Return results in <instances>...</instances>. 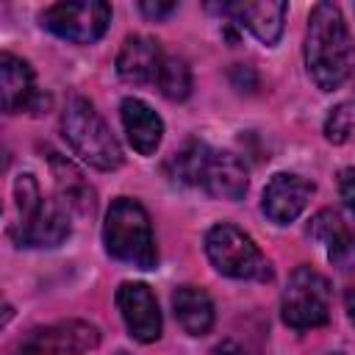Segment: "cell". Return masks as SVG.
Here are the masks:
<instances>
[{
  "mask_svg": "<svg viewBox=\"0 0 355 355\" xmlns=\"http://www.w3.org/2000/svg\"><path fill=\"white\" fill-rule=\"evenodd\" d=\"M305 64L313 83L322 92L338 89L355 67V42L349 28L333 3H316L308 19Z\"/></svg>",
  "mask_w": 355,
  "mask_h": 355,
  "instance_id": "1",
  "label": "cell"
},
{
  "mask_svg": "<svg viewBox=\"0 0 355 355\" xmlns=\"http://www.w3.org/2000/svg\"><path fill=\"white\" fill-rule=\"evenodd\" d=\"M169 172L175 180L200 186L219 200H239L247 191L244 164L233 153L211 150L202 141H186V147H180L172 155Z\"/></svg>",
  "mask_w": 355,
  "mask_h": 355,
  "instance_id": "2",
  "label": "cell"
},
{
  "mask_svg": "<svg viewBox=\"0 0 355 355\" xmlns=\"http://www.w3.org/2000/svg\"><path fill=\"white\" fill-rule=\"evenodd\" d=\"M19 219L11 227L17 247H55L69 236V216L61 200H44L33 175H19L14 183Z\"/></svg>",
  "mask_w": 355,
  "mask_h": 355,
  "instance_id": "3",
  "label": "cell"
},
{
  "mask_svg": "<svg viewBox=\"0 0 355 355\" xmlns=\"http://www.w3.org/2000/svg\"><path fill=\"white\" fill-rule=\"evenodd\" d=\"M103 241H105V250L111 258L130 263L136 269H155V263H158L150 216L130 197H119L111 202V208L105 214Z\"/></svg>",
  "mask_w": 355,
  "mask_h": 355,
  "instance_id": "4",
  "label": "cell"
},
{
  "mask_svg": "<svg viewBox=\"0 0 355 355\" xmlns=\"http://www.w3.org/2000/svg\"><path fill=\"white\" fill-rule=\"evenodd\" d=\"M61 130L75 155L86 161L94 169H116L122 164V147L105 119L97 114V108L86 97H72L61 116Z\"/></svg>",
  "mask_w": 355,
  "mask_h": 355,
  "instance_id": "5",
  "label": "cell"
},
{
  "mask_svg": "<svg viewBox=\"0 0 355 355\" xmlns=\"http://www.w3.org/2000/svg\"><path fill=\"white\" fill-rule=\"evenodd\" d=\"M205 252L216 272L236 280H269L272 266L252 239L236 225L219 222L205 233Z\"/></svg>",
  "mask_w": 355,
  "mask_h": 355,
  "instance_id": "6",
  "label": "cell"
},
{
  "mask_svg": "<svg viewBox=\"0 0 355 355\" xmlns=\"http://www.w3.org/2000/svg\"><path fill=\"white\" fill-rule=\"evenodd\" d=\"M283 322L294 330H313L330 319V283L311 266H297L283 291Z\"/></svg>",
  "mask_w": 355,
  "mask_h": 355,
  "instance_id": "7",
  "label": "cell"
},
{
  "mask_svg": "<svg viewBox=\"0 0 355 355\" xmlns=\"http://www.w3.org/2000/svg\"><path fill=\"white\" fill-rule=\"evenodd\" d=\"M39 19L58 39H67L72 44H92L105 33L111 22V8L108 3H100V0L53 3L42 11Z\"/></svg>",
  "mask_w": 355,
  "mask_h": 355,
  "instance_id": "8",
  "label": "cell"
},
{
  "mask_svg": "<svg viewBox=\"0 0 355 355\" xmlns=\"http://www.w3.org/2000/svg\"><path fill=\"white\" fill-rule=\"evenodd\" d=\"M97 344H100V333L94 324L69 319L31 330L19 341L17 355H86Z\"/></svg>",
  "mask_w": 355,
  "mask_h": 355,
  "instance_id": "9",
  "label": "cell"
},
{
  "mask_svg": "<svg viewBox=\"0 0 355 355\" xmlns=\"http://www.w3.org/2000/svg\"><path fill=\"white\" fill-rule=\"evenodd\" d=\"M116 308L125 319L128 333L136 341L150 344L161 336V311H158V302H155V294L150 291V286L122 283L116 288Z\"/></svg>",
  "mask_w": 355,
  "mask_h": 355,
  "instance_id": "10",
  "label": "cell"
},
{
  "mask_svg": "<svg viewBox=\"0 0 355 355\" xmlns=\"http://www.w3.org/2000/svg\"><path fill=\"white\" fill-rule=\"evenodd\" d=\"M311 194H313V183H308V180L300 178V175L277 172V175L266 183V189H263L261 208H263V214H266L272 222L288 225V222H294V219L305 211Z\"/></svg>",
  "mask_w": 355,
  "mask_h": 355,
  "instance_id": "11",
  "label": "cell"
},
{
  "mask_svg": "<svg viewBox=\"0 0 355 355\" xmlns=\"http://www.w3.org/2000/svg\"><path fill=\"white\" fill-rule=\"evenodd\" d=\"M0 94H3V111H39L42 94L33 89V69L28 61L3 53L0 55Z\"/></svg>",
  "mask_w": 355,
  "mask_h": 355,
  "instance_id": "12",
  "label": "cell"
},
{
  "mask_svg": "<svg viewBox=\"0 0 355 355\" xmlns=\"http://www.w3.org/2000/svg\"><path fill=\"white\" fill-rule=\"evenodd\" d=\"M164 64V53L155 39L150 36H128L119 55H116V72L125 83L144 86L155 83Z\"/></svg>",
  "mask_w": 355,
  "mask_h": 355,
  "instance_id": "13",
  "label": "cell"
},
{
  "mask_svg": "<svg viewBox=\"0 0 355 355\" xmlns=\"http://www.w3.org/2000/svg\"><path fill=\"white\" fill-rule=\"evenodd\" d=\"M222 14H227L233 22L244 25L252 31V36L263 44H275L283 33L286 22V3L275 0H261V3H227L219 6Z\"/></svg>",
  "mask_w": 355,
  "mask_h": 355,
  "instance_id": "14",
  "label": "cell"
},
{
  "mask_svg": "<svg viewBox=\"0 0 355 355\" xmlns=\"http://www.w3.org/2000/svg\"><path fill=\"white\" fill-rule=\"evenodd\" d=\"M47 164H50V175L55 180L61 202L80 216H92L97 211V194H94L92 183L83 178V172L69 158H64L53 150L47 153Z\"/></svg>",
  "mask_w": 355,
  "mask_h": 355,
  "instance_id": "15",
  "label": "cell"
},
{
  "mask_svg": "<svg viewBox=\"0 0 355 355\" xmlns=\"http://www.w3.org/2000/svg\"><path fill=\"white\" fill-rule=\"evenodd\" d=\"M311 236L327 247V258L338 269L355 266V225L344 222L336 211H319L311 219Z\"/></svg>",
  "mask_w": 355,
  "mask_h": 355,
  "instance_id": "16",
  "label": "cell"
},
{
  "mask_svg": "<svg viewBox=\"0 0 355 355\" xmlns=\"http://www.w3.org/2000/svg\"><path fill=\"white\" fill-rule=\"evenodd\" d=\"M119 114H122V125H125V133H128V141L133 144V150L141 155H153L161 144V136H164L161 116L147 103H141L139 97L122 100Z\"/></svg>",
  "mask_w": 355,
  "mask_h": 355,
  "instance_id": "17",
  "label": "cell"
},
{
  "mask_svg": "<svg viewBox=\"0 0 355 355\" xmlns=\"http://www.w3.org/2000/svg\"><path fill=\"white\" fill-rule=\"evenodd\" d=\"M172 308L189 336H205L214 324V302L197 286H180L172 294Z\"/></svg>",
  "mask_w": 355,
  "mask_h": 355,
  "instance_id": "18",
  "label": "cell"
},
{
  "mask_svg": "<svg viewBox=\"0 0 355 355\" xmlns=\"http://www.w3.org/2000/svg\"><path fill=\"white\" fill-rule=\"evenodd\" d=\"M158 89L166 100H186L191 92V69L178 55H164L161 72H158Z\"/></svg>",
  "mask_w": 355,
  "mask_h": 355,
  "instance_id": "19",
  "label": "cell"
},
{
  "mask_svg": "<svg viewBox=\"0 0 355 355\" xmlns=\"http://www.w3.org/2000/svg\"><path fill=\"white\" fill-rule=\"evenodd\" d=\"M352 133H355V103H338L324 122V136L333 144H344Z\"/></svg>",
  "mask_w": 355,
  "mask_h": 355,
  "instance_id": "20",
  "label": "cell"
},
{
  "mask_svg": "<svg viewBox=\"0 0 355 355\" xmlns=\"http://www.w3.org/2000/svg\"><path fill=\"white\" fill-rule=\"evenodd\" d=\"M338 191H341V200H344V205L352 211V216H355V166L352 169H344L341 175H338Z\"/></svg>",
  "mask_w": 355,
  "mask_h": 355,
  "instance_id": "21",
  "label": "cell"
},
{
  "mask_svg": "<svg viewBox=\"0 0 355 355\" xmlns=\"http://www.w3.org/2000/svg\"><path fill=\"white\" fill-rule=\"evenodd\" d=\"M139 8H141V14H147L150 19H164V17H169V14L178 8V3H150V0H141Z\"/></svg>",
  "mask_w": 355,
  "mask_h": 355,
  "instance_id": "22",
  "label": "cell"
},
{
  "mask_svg": "<svg viewBox=\"0 0 355 355\" xmlns=\"http://www.w3.org/2000/svg\"><path fill=\"white\" fill-rule=\"evenodd\" d=\"M208 355H247V349H244L241 344H236V341L225 338V341H219Z\"/></svg>",
  "mask_w": 355,
  "mask_h": 355,
  "instance_id": "23",
  "label": "cell"
},
{
  "mask_svg": "<svg viewBox=\"0 0 355 355\" xmlns=\"http://www.w3.org/2000/svg\"><path fill=\"white\" fill-rule=\"evenodd\" d=\"M344 305H347V316H349L352 324H355V288H347V291H344Z\"/></svg>",
  "mask_w": 355,
  "mask_h": 355,
  "instance_id": "24",
  "label": "cell"
}]
</instances>
